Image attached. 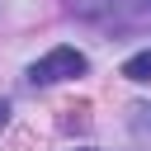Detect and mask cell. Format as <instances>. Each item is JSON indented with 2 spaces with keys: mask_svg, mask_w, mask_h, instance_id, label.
Returning a JSON list of instances; mask_svg holds the SVG:
<instances>
[{
  "mask_svg": "<svg viewBox=\"0 0 151 151\" xmlns=\"http://www.w3.org/2000/svg\"><path fill=\"white\" fill-rule=\"evenodd\" d=\"M9 123V99H0V127Z\"/></svg>",
  "mask_w": 151,
  "mask_h": 151,
  "instance_id": "3",
  "label": "cell"
},
{
  "mask_svg": "<svg viewBox=\"0 0 151 151\" xmlns=\"http://www.w3.org/2000/svg\"><path fill=\"white\" fill-rule=\"evenodd\" d=\"M80 151H94V146H80Z\"/></svg>",
  "mask_w": 151,
  "mask_h": 151,
  "instance_id": "4",
  "label": "cell"
},
{
  "mask_svg": "<svg viewBox=\"0 0 151 151\" xmlns=\"http://www.w3.org/2000/svg\"><path fill=\"white\" fill-rule=\"evenodd\" d=\"M123 76L146 85V80H151V47H146V52H137V57H127V61H123Z\"/></svg>",
  "mask_w": 151,
  "mask_h": 151,
  "instance_id": "2",
  "label": "cell"
},
{
  "mask_svg": "<svg viewBox=\"0 0 151 151\" xmlns=\"http://www.w3.org/2000/svg\"><path fill=\"white\" fill-rule=\"evenodd\" d=\"M85 52H76V47H52L47 57H38L33 66H28V80L33 85H57V80H71V76H85Z\"/></svg>",
  "mask_w": 151,
  "mask_h": 151,
  "instance_id": "1",
  "label": "cell"
}]
</instances>
